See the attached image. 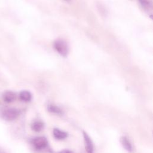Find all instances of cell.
I'll list each match as a JSON object with an SVG mask.
<instances>
[{"instance_id":"5","label":"cell","mask_w":153,"mask_h":153,"mask_svg":"<svg viewBox=\"0 0 153 153\" xmlns=\"http://www.w3.org/2000/svg\"><path fill=\"white\" fill-rule=\"evenodd\" d=\"M16 94L12 91H6L2 94L3 100L6 103H11L14 102L16 99Z\"/></svg>"},{"instance_id":"11","label":"cell","mask_w":153,"mask_h":153,"mask_svg":"<svg viewBox=\"0 0 153 153\" xmlns=\"http://www.w3.org/2000/svg\"><path fill=\"white\" fill-rule=\"evenodd\" d=\"M140 4L144 8H148L150 6V3L148 0H139Z\"/></svg>"},{"instance_id":"9","label":"cell","mask_w":153,"mask_h":153,"mask_svg":"<svg viewBox=\"0 0 153 153\" xmlns=\"http://www.w3.org/2000/svg\"><path fill=\"white\" fill-rule=\"evenodd\" d=\"M19 99L23 102H30L32 99V94L27 90H23L19 93Z\"/></svg>"},{"instance_id":"8","label":"cell","mask_w":153,"mask_h":153,"mask_svg":"<svg viewBox=\"0 0 153 153\" xmlns=\"http://www.w3.org/2000/svg\"><path fill=\"white\" fill-rule=\"evenodd\" d=\"M44 128V124L41 121H35L31 124V128L36 132L42 131Z\"/></svg>"},{"instance_id":"13","label":"cell","mask_w":153,"mask_h":153,"mask_svg":"<svg viewBox=\"0 0 153 153\" xmlns=\"http://www.w3.org/2000/svg\"><path fill=\"white\" fill-rule=\"evenodd\" d=\"M65 1H71V0H65Z\"/></svg>"},{"instance_id":"12","label":"cell","mask_w":153,"mask_h":153,"mask_svg":"<svg viewBox=\"0 0 153 153\" xmlns=\"http://www.w3.org/2000/svg\"><path fill=\"white\" fill-rule=\"evenodd\" d=\"M58 153H73V152L69 149H63V150L59 152Z\"/></svg>"},{"instance_id":"2","label":"cell","mask_w":153,"mask_h":153,"mask_svg":"<svg viewBox=\"0 0 153 153\" xmlns=\"http://www.w3.org/2000/svg\"><path fill=\"white\" fill-rule=\"evenodd\" d=\"M30 142L33 147L38 151L46 148L48 146V140L44 136L35 137L30 139Z\"/></svg>"},{"instance_id":"4","label":"cell","mask_w":153,"mask_h":153,"mask_svg":"<svg viewBox=\"0 0 153 153\" xmlns=\"http://www.w3.org/2000/svg\"><path fill=\"white\" fill-rule=\"evenodd\" d=\"M82 135L84 138L85 149L87 153H94V146L91 138L84 131H82Z\"/></svg>"},{"instance_id":"1","label":"cell","mask_w":153,"mask_h":153,"mask_svg":"<svg viewBox=\"0 0 153 153\" xmlns=\"http://www.w3.org/2000/svg\"><path fill=\"white\" fill-rule=\"evenodd\" d=\"M20 114V111L16 108H8L1 112V117L5 121H13Z\"/></svg>"},{"instance_id":"6","label":"cell","mask_w":153,"mask_h":153,"mask_svg":"<svg viewBox=\"0 0 153 153\" xmlns=\"http://www.w3.org/2000/svg\"><path fill=\"white\" fill-rule=\"evenodd\" d=\"M120 142L123 148L129 152H133V146L128 140V138L126 136H122L120 138Z\"/></svg>"},{"instance_id":"3","label":"cell","mask_w":153,"mask_h":153,"mask_svg":"<svg viewBox=\"0 0 153 153\" xmlns=\"http://www.w3.org/2000/svg\"><path fill=\"white\" fill-rule=\"evenodd\" d=\"M54 47L56 51L62 56H66L69 52L67 43L63 39H57L54 43Z\"/></svg>"},{"instance_id":"10","label":"cell","mask_w":153,"mask_h":153,"mask_svg":"<svg viewBox=\"0 0 153 153\" xmlns=\"http://www.w3.org/2000/svg\"><path fill=\"white\" fill-rule=\"evenodd\" d=\"M47 110L48 112L55 114H58V115H61L62 114L63 112L62 110L57 106L53 105V104H49L47 105Z\"/></svg>"},{"instance_id":"7","label":"cell","mask_w":153,"mask_h":153,"mask_svg":"<svg viewBox=\"0 0 153 153\" xmlns=\"http://www.w3.org/2000/svg\"><path fill=\"white\" fill-rule=\"evenodd\" d=\"M53 136L54 138L58 140H62L68 137V133L64 131H62L59 128H55L53 129Z\"/></svg>"}]
</instances>
